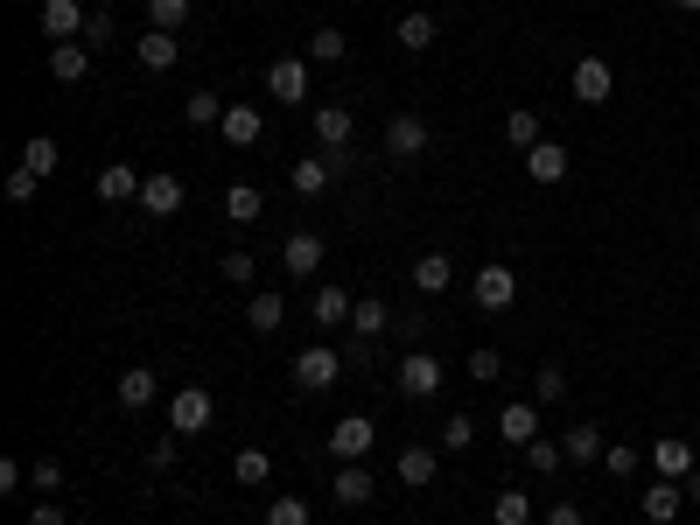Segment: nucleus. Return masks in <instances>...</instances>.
<instances>
[{"label":"nucleus","mask_w":700,"mask_h":525,"mask_svg":"<svg viewBox=\"0 0 700 525\" xmlns=\"http://www.w3.org/2000/svg\"><path fill=\"white\" fill-rule=\"evenodd\" d=\"M427 147H434V126L421 120V112H392L386 120V155L392 161H421Z\"/></svg>","instance_id":"f257e3e1"},{"label":"nucleus","mask_w":700,"mask_h":525,"mask_svg":"<svg viewBox=\"0 0 700 525\" xmlns=\"http://www.w3.org/2000/svg\"><path fill=\"white\" fill-rule=\"evenodd\" d=\"M309 126H315V147H330V155H351V134H357V112L344 99H323L309 112Z\"/></svg>","instance_id":"f03ea898"},{"label":"nucleus","mask_w":700,"mask_h":525,"mask_svg":"<svg viewBox=\"0 0 700 525\" xmlns=\"http://www.w3.org/2000/svg\"><path fill=\"white\" fill-rule=\"evenodd\" d=\"M218 414V400H211V386H182L176 400H168V435H203Z\"/></svg>","instance_id":"7ed1b4c3"},{"label":"nucleus","mask_w":700,"mask_h":525,"mask_svg":"<svg viewBox=\"0 0 700 525\" xmlns=\"http://www.w3.org/2000/svg\"><path fill=\"white\" fill-rule=\"evenodd\" d=\"M267 99L274 105H309V56H274L267 64Z\"/></svg>","instance_id":"20e7f679"},{"label":"nucleus","mask_w":700,"mask_h":525,"mask_svg":"<svg viewBox=\"0 0 700 525\" xmlns=\"http://www.w3.org/2000/svg\"><path fill=\"white\" fill-rule=\"evenodd\" d=\"M336 379H344V350H330V344H309L295 358V386L301 392H330Z\"/></svg>","instance_id":"39448f33"},{"label":"nucleus","mask_w":700,"mask_h":525,"mask_svg":"<svg viewBox=\"0 0 700 525\" xmlns=\"http://www.w3.org/2000/svg\"><path fill=\"white\" fill-rule=\"evenodd\" d=\"M469 294H477V309H484V315H504V309L519 302V267H477Z\"/></svg>","instance_id":"423d86ee"},{"label":"nucleus","mask_w":700,"mask_h":525,"mask_svg":"<svg viewBox=\"0 0 700 525\" xmlns=\"http://www.w3.org/2000/svg\"><path fill=\"white\" fill-rule=\"evenodd\" d=\"M442 386H448V371H442L434 350H407V358H400V392H407V400H434Z\"/></svg>","instance_id":"0eeeda50"},{"label":"nucleus","mask_w":700,"mask_h":525,"mask_svg":"<svg viewBox=\"0 0 700 525\" xmlns=\"http://www.w3.org/2000/svg\"><path fill=\"white\" fill-rule=\"evenodd\" d=\"M371 448H378V427H371L365 414H344V421L330 427V456H336V462H365Z\"/></svg>","instance_id":"6e6552de"},{"label":"nucleus","mask_w":700,"mask_h":525,"mask_svg":"<svg viewBox=\"0 0 700 525\" xmlns=\"http://www.w3.org/2000/svg\"><path fill=\"white\" fill-rule=\"evenodd\" d=\"M652 470H658V477H673V483H687V477L700 470L693 442H687V435H658V442H652Z\"/></svg>","instance_id":"1a4fd4ad"},{"label":"nucleus","mask_w":700,"mask_h":525,"mask_svg":"<svg viewBox=\"0 0 700 525\" xmlns=\"http://www.w3.org/2000/svg\"><path fill=\"white\" fill-rule=\"evenodd\" d=\"M392 470H400V483H407V491H427V483L442 477V448H427V442H407Z\"/></svg>","instance_id":"9d476101"},{"label":"nucleus","mask_w":700,"mask_h":525,"mask_svg":"<svg viewBox=\"0 0 700 525\" xmlns=\"http://www.w3.org/2000/svg\"><path fill=\"white\" fill-rule=\"evenodd\" d=\"M85 22L91 14L78 8V0H43V35L49 43H85Z\"/></svg>","instance_id":"9b49d317"},{"label":"nucleus","mask_w":700,"mask_h":525,"mask_svg":"<svg viewBox=\"0 0 700 525\" xmlns=\"http://www.w3.org/2000/svg\"><path fill=\"white\" fill-rule=\"evenodd\" d=\"M567 85H575V99H581V105H602V99L616 91V70L602 64V56H581V64H575V78H567Z\"/></svg>","instance_id":"f8f14e48"},{"label":"nucleus","mask_w":700,"mask_h":525,"mask_svg":"<svg viewBox=\"0 0 700 525\" xmlns=\"http://www.w3.org/2000/svg\"><path fill=\"white\" fill-rule=\"evenodd\" d=\"M141 211H147V217H176V211H182V176L155 168V176L141 182Z\"/></svg>","instance_id":"ddd939ff"},{"label":"nucleus","mask_w":700,"mask_h":525,"mask_svg":"<svg viewBox=\"0 0 700 525\" xmlns=\"http://www.w3.org/2000/svg\"><path fill=\"white\" fill-rule=\"evenodd\" d=\"M141 168L134 161H105L99 168V203H141Z\"/></svg>","instance_id":"4468645a"},{"label":"nucleus","mask_w":700,"mask_h":525,"mask_svg":"<svg viewBox=\"0 0 700 525\" xmlns=\"http://www.w3.org/2000/svg\"><path fill=\"white\" fill-rule=\"evenodd\" d=\"M371 491H378L371 462H336V477H330V498L336 504H371Z\"/></svg>","instance_id":"2eb2a0df"},{"label":"nucleus","mask_w":700,"mask_h":525,"mask_svg":"<svg viewBox=\"0 0 700 525\" xmlns=\"http://www.w3.org/2000/svg\"><path fill=\"white\" fill-rule=\"evenodd\" d=\"M498 442H512V448H525V442H540V400H512L498 414Z\"/></svg>","instance_id":"dca6fc26"},{"label":"nucleus","mask_w":700,"mask_h":525,"mask_svg":"<svg viewBox=\"0 0 700 525\" xmlns=\"http://www.w3.org/2000/svg\"><path fill=\"white\" fill-rule=\"evenodd\" d=\"M280 267L288 273H323V232H288V246H280Z\"/></svg>","instance_id":"f3484780"},{"label":"nucleus","mask_w":700,"mask_h":525,"mask_svg":"<svg viewBox=\"0 0 700 525\" xmlns=\"http://www.w3.org/2000/svg\"><path fill=\"white\" fill-rule=\"evenodd\" d=\"M525 176H533L540 190H554V182H567V147H560V141H540V147H525Z\"/></svg>","instance_id":"a211bd4d"},{"label":"nucleus","mask_w":700,"mask_h":525,"mask_svg":"<svg viewBox=\"0 0 700 525\" xmlns=\"http://www.w3.org/2000/svg\"><path fill=\"white\" fill-rule=\"evenodd\" d=\"M679 504H687V491H679V483H673V477H658V483H652V491H645V498H637V512H645L652 525H673V518H679Z\"/></svg>","instance_id":"6ab92c4d"},{"label":"nucleus","mask_w":700,"mask_h":525,"mask_svg":"<svg viewBox=\"0 0 700 525\" xmlns=\"http://www.w3.org/2000/svg\"><path fill=\"white\" fill-rule=\"evenodd\" d=\"M330 176H336V161H330V155H301V161L288 168L295 197H323V190H330Z\"/></svg>","instance_id":"aec40b11"},{"label":"nucleus","mask_w":700,"mask_h":525,"mask_svg":"<svg viewBox=\"0 0 700 525\" xmlns=\"http://www.w3.org/2000/svg\"><path fill=\"white\" fill-rule=\"evenodd\" d=\"M91 70V43H49V78L56 85H78Z\"/></svg>","instance_id":"412c9836"},{"label":"nucleus","mask_w":700,"mask_h":525,"mask_svg":"<svg viewBox=\"0 0 700 525\" xmlns=\"http://www.w3.org/2000/svg\"><path fill=\"white\" fill-rule=\"evenodd\" d=\"M392 323H400V315H392V309L371 294V302H357V309H351V323H344V329H351V336H365V344H378V336H386Z\"/></svg>","instance_id":"4be33fe9"},{"label":"nucleus","mask_w":700,"mask_h":525,"mask_svg":"<svg viewBox=\"0 0 700 525\" xmlns=\"http://www.w3.org/2000/svg\"><path fill=\"white\" fill-rule=\"evenodd\" d=\"M232 147H253L259 134H267V120H259V105H224V126H218Z\"/></svg>","instance_id":"5701e85b"},{"label":"nucleus","mask_w":700,"mask_h":525,"mask_svg":"<svg viewBox=\"0 0 700 525\" xmlns=\"http://www.w3.org/2000/svg\"><path fill=\"white\" fill-rule=\"evenodd\" d=\"M448 280H456V259H448V253H421V259H413V288H421V294H448Z\"/></svg>","instance_id":"b1692460"},{"label":"nucleus","mask_w":700,"mask_h":525,"mask_svg":"<svg viewBox=\"0 0 700 525\" xmlns=\"http://www.w3.org/2000/svg\"><path fill=\"white\" fill-rule=\"evenodd\" d=\"M560 448H567V462H602V448H610V442H602L596 421H575V427L560 435Z\"/></svg>","instance_id":"393cba45"},{"label":"nucleus","mask_w":700,"mask_h":525,"mask_svg":"<svg viewBox=\"0 0 700 525\" xmlns=\"http://www.w3.org/2000/svg\"><path fill=\"white\" fill-rule=\"evenodd\" d=\"M134 56H141V70H176L182 43H176V35H162V29H147L141 43H134Z\"/></svg>","instance_id":"a878e982"},{"label":"nucleus","mask_w":700,"mask_h":525,"mask_svg":"<svg viewBox=\"0 0 700 525\" xmlns=\"http://www.w3.org/2000/svg\"><path fill=\"white\" fill-rule=\"evenodd\" d=\"M392 43H400L407 56H421V49H434V14H427V8H413V14H400V29H392Z\"/></svg>","instance_id":"bb28decb"},{"label":"nucleus","mask_w":700,"mask_h":525,"mask_svg":"<svg viewBox=\"0 0 700 525\" xmlns=\"http://www.w3.org/2000/svg\"><path fill=\"white\" fill-rule=\"evenodd\" d=\"M112 392H120V406H126V414H141V406H155V371H147V365L120 371V386H112Z\"/></svg>","instance_id":"cd10ccee"},{"label":"nucleus","mask_w":700,"mask_h":525,"mask_svg":"<svg viewBox=\"0 0 700 525\" xmlns=\"http://www.w3.org/2000/svg\"><path fill=\"white\" fill-rule=\"evenodd\" d=\"M224 217H232V224H259V217H267V197H259L253 182H232V190H224Z\"/></svg>","instance_id":"c85d7f7f"},{"label":"nucleus","mask_w":700,"mask_h":525,"mask_svg":"<svg viewBox=\"0 0 700 525\" xmlns=\"http://www.w3.org/2000/svg\"><path fill=\"white\" fill-rule=\"evenodd\" d=\"M245 323H253L259 336H274L280 323H288V302H280L274 288H259V294H253V309H245Z\"/></svg>","instance_id":"c756f323"},{"label":"nucleus","mask_w":700,"mask_h":525,"mask_svg":"<svg viewBox=\"0 0 700 525\" xmlns=\"http://www.w3.org/2000/svg\"><path fill=\"white\" fill-rule=\"evenodd\" d=\"M351 309H357V302H351L344 288H330V280H323V288H315V302H309V315H315V323H323V329H330V323H351Z\"/></svg>","instance_id":"7c9ffc66"},{"label":"nucleus","mask_w":700,"mask_h":525,"mask_svg":"<svg viewBox=\"0 0 700 525\" xmlns=\"http://www.w3.org/2000/svg\"><path fill=\"white\" fill-rule=\"evenodd\" d=\"M56 161H64V147H56L49 134H29L22 141V168H29V176H56Z\"/></svg>","instance_id":"2f4dec72"},{"label":"nucleus","mask_w":700,"mask_h":525,"mask_svg":"<svg viewBox=\"0 0 700 525\" xmlns=\"http://www.w3.org/2000/svg\"><path fill=\"white\" fill-rule=\"evenodd\" d=\"M504 141H512V147H540L546 134H540V112L533 105H512V112H504Z\"/></svg>","instance_id":"473e14b6"},{"label":"nucleus","mask_w":700,"mask_h":525,"mask_svg":"<svg viewBox=\"0 0 700 525\" xmlns=\"http://www.w3.org/2000/svg\"><path fill=\"white\" fill-rule=\"evenodd\" d=\"M490 525H533V498H525V491H498V498H490Z\"/></svg>","instance_id":"72a5a7b5"},{"label":"nucleus","mask_w":700,"mask_h":525,"mask_svg":"<svg viewBox=\"0 0 700 525\" xmlns=\"http://www.w3.org/2000/svg\"><path fill=\"white\" fill-rule=\"evenodd\" d=\"M232 477L245 483V491H259V483H267V477H274V456H267V448H238V462H232Z\"/></svg>","instance_id":"f704fd0d"},{"label":"nucleus","mask_w":700,"mask_h":525,"mask_svg":"<svg viewBox=\"0 0 700 525\" xmlns=\"http://www.w3.org/2000/svg\"><path fill=\"white\" fill-rule=\"evenodd\" d=\"M351 56V35L344 29H315L309 35V64H344Z\"/></svg>","instance_id":"c9c22d12"},{"label":"nucleus","mask_w":700,"mask_h":525,"mask_svg":"<svg viewBox=\"0 0 700 525\" xmlns=\"http://www.w3.org/2000/svg\"><path fill=\"white\" fill-rule=\"evenodd\" d=\"M182 120H189V126H224V99H218V91H189V99H182Z\"/></svg>","instance_id":"e433bc0d"},{"label":"nucleus","mask_w":700,"mask_h":525,"mask_svg":"<svg viewBox=\"0 0 700 525\" xmlns=\"http://www.w3.org/2000/svg\"><path fill=\"white\" fill-rule=\"evenodd\" d=\"M519 456H525V462H533V470H540V477H554V470H560V462H567V448H560V435H540V442H525V448H519Z\"/></svg>","instance_id":"4c0bfd02"},{"label":"nucleus","mask_w":700,"mask_h":525,"mask_svg":"<svg viewBox=\"0 0 700 525\" xmlns=\"http://www.w3.org/2000/svg\"><path fill=\"white\" fill-rule=\"evenodd\" d=\"M218 273H224V280H232V288H253V280H259V259H253V253H245V246H232V253H224V259H218Z\"/></svg>","instance_id":"58836bf2"},{"label":"nucleus","mask_w":700,"mask_h":525,"mask_svg":"<svg viewBox=\"0 0 700 525\" xmlns=\"http://www.w3.org/2000/svg\"><path fill=\"white\" fill-rule=\"evenodd\" d=\"M533 400H540V406H560V400H567V371H560V365H540V371H533Z\"/></svg>","instance_id":"ea45409f"},{"label":"nucleus","mask_w":700,"mask_h":525,"mask_svg":"<svg viewBox=\"0 0 700 525\" xmlns=\"http://www.w3.org/2000/svg\"><path fill=\"white\" fill-rule=\"evenodd\" d=\"M189 22V0H147V29H162V35H176Z\"/></svg>","instance_id":"a19ab883"},{"label":"nucleus","mask_w":700,"mask_h":525,"mask_svg":"<svg viewBox=\"0 0 700 525\" xmlns=\"http://www.w3.org/2000/svg\"><path fill=\"white\" fill-rule=\"evenodd\" d=\"M637 462H645V456H637L631 442H610V448H602V470H610L616 483H631V477H637Z\"/></svg>","instance_id":"79ce46f5"},{"label":"nucleus","mask_w":700,"mask_h":525,"mask_svg":"<svg viewBox=\"0 0 700 525\" xmlns=\"http://www.w3.org/2000/svg\"><path fill=\"white\" fill-rule=\"evenodd\" d=\"M442 448H448V456L477 448V421H469V414H448V421H442Z\"/></svg>","instance_id":"37998d69"},{"label":"nucleus","mask_w":700,"mask_h":525,"mask_svg":"<svg viewBox=\"0 0 700 525\" xmlns=\"http://www.w3.org/2000/svg\"><path fill=\"white\" fill-rule=\"evenodd\" d=\"M29 491H43V498L64 491V462H56V456H35V462H29Z\"/></svg>","instance_id":"c03bdc74"},{"label":"nucleus","mask_w":700,"mask_h":525,"mask_svg":"<svg viewBox=\"0 0 700 525\" xmlns=\"http://www.w3.org/2000/svg\"><path fill=\"white\" fill-rule=\"evenodd\" d=\"M267 525H309V498H267Z\"/></svg>","instance_id":"a18cd8bd"},{"label":"nucleus","mask_w":700,"mask_h":525,"mask_svg":"<svg viewBox=\"0 0 700 525\" xmlns=\"http://www.w3.org/2000/svg\"><path fill=\"white\" fill-rule=\"evenodd\" d=\"M469 379L498 386V379H504V358H498V350H469Z\"/></svg>","instance_id":"49530a36"},{"label":"nucleus","mask_w":700,"mask_h":525,"mask_svg":"<svg viewBox=\"0 0 700 525\" xmlns=\"http://www.w3.org/2000/svg\"><path fill=\"white\" fill-rule=\"evenodd\" d=\"M85 43H91V49H105V43H112V14H105V8H91V22H85Z\"/></svg>","instance_id":"de8ad7c7"},{"label":"nucleus","mask_w":700,"mask_h":525,"mask_svg":"<svg viewBox=\"0 0 700 525\" xmlns=\"http://www.w3.org/2000/svg\"><path fill=\"white\" fill-rule=\"evenodd\" d=\"M392 329L407 336V350H421V336H427V315H421V309H407V315H400V323H392Z\"/></svg>","instance_id":"09e8293b"},{"label":"nucleus","mask_w":700,"mask_h":525,"mask_svg":"<svg viewBox=\"0 0 700 525\" xmlns=\"http://www.w3.org/2000/svg\"><path fill=\"white\" fill-rule=\"evenodd\" d=\"M35 182H43V176H29V168H14V176H8V203H35Z\"/></svg>","instance_id":"8fccbe9b"},{"label":"nucleus","mask_w":700,"mask_h":525,"mask_svg":"<svg viewBox=\"0 0 700 525\" xmlns=\"http://www.w3.org/2000/svg\"><path fill=\"white\" fill-rule=\"evenodd\" d=\"M147 470H155V477H162V470H176V435H162L155 448H147Z\"/></svg>","instance_id":"3c124183"},{"label":"nucleus","mask_w":700,"mask_h":525,"mask_svg":"<svg viewBox=\"0 0 700 525\" xmlns=\"http://www.w3.org/2000/svg\"><path fill=\"white\" fill-rule=\"evenodd\" d=\"M546 525H589V518H581L575 498H560V504H546Z\"/></svg>","instance_id":"603ef678"},{"label":"nucleus","mask_w":700,"mask_h":525,"mask_svg":"<svg viewBox=\"0 0 700 525\" xmlns=\"http://www.w3.org/2000/svg\"><path fill=\"white\" fill-rule=\"evenodd\" d=\"M29 525H64V504H56V498H35V512H29Z\"/></svg>","instance_id":"864d4df0"},{"label":"nucleus","mask_w":700,"mask_h":525,"mask_svg":"<svg viewBox=\"0 0 700 525\" xmlns=\"http://www.w3.org/2000/svg\"><path fill=\"white\" fill-rule=\"evenodd\" d=\"M344 365H351V371H365V365H371V344H365V336H351V350H344Z\"/></svg>","instance_id":"5fc2aeb1"},{"label":"nucleus","mask_w":700,"mask_h":525,"mask_svg":"<svg viewBox=\"0 0 700 525\" xmlns=\"http://www.w3.org/2000/svg\"><path fill=\"white\" fill-rule=\"evenodd\" d=\"M679 491H687V504H700V470H693L687 483H679Z\"/></svg>","instance_id":"6e6d98bb"},{"label":"nucleus","mask_w":700,"mask_h":525,"mask_svg":"<svg viewBox=\"0 0 700 525\" xmlns=\"http://www.w3.org/2000/svg\"><path fill=\"white\" fill-rule=\"evenodd\" d=\"M673 8H679V14H700V0H673Z\"/></svg>","instance_id":"4d7b16f0"},{"label":"nucleus","mask_w":700,"mask_h":525,"mask_svg":"<svg viewBox=\"0 0 700 525\" xmlns=\"http://www.w3.org/2000/svg\"><path fill=\"white\" fill-rule=\"evenodd\" d=\"M693 238H700V217H693Z\"/></svg>","instance_id":"13d9d810"}]
</instances>
